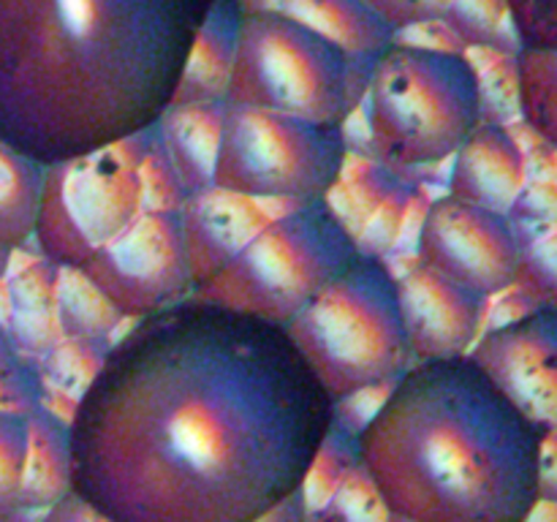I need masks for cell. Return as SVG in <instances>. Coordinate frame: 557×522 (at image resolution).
Masks as SVG:
<instances>
[{"mask_svg":"<svg viewBox=\"0 0 557 522\" xmlns=\"http://www.w3.org/2000/svg\"><path fill=\"white\" fill-rule=\"evenodd\" d=\"M335 417L286 326L194 294L112 340L65 419L71 493L109 522H256Z\"/></svg>","mask_w":557,"mask_h":522,"instance_id":"cell-1","label":"cell"},{"mask_svg":"<svg viewBox=\"0 0 557 522\" xmlns=\"http://www.w3.org/2000/svg\"><path fill=\"white\" fill-rule=\"evenodd\" d=\"M215 0H0V139L30 161L152 128Z\"/></svg>","mask_w":557,"mask_h":522,"instance_id":"cell-2","label":"cell"},{"mask_svg":"<svg viewBox=\"0 0 557 522\" xmlns=\"http://www.w3.org/2000/svg\"><path fill=\"white\" fill-rule=\"evenodd\" d=\"M542 430L471 357L411 362L359 427L357 457L411 522H531Z\"/></svg>","mask_w":557,"mask_h":522,"instance_id":"cell-3","label":"cell"},{"mask_svg":"<svg viewBox=\"0 0 557 522\" xmlns=\"http://www.w3.org/2000/svg\"><path fill=\"white\" fill-rule=\"evenodd\" d=\"M362 107L375 161L438 166L484 120L482 79L466 52L395 38L373 58Z\"/></svg>","mask_w":557,"mask_h":522,"instance_id":"cell-4","label":"cell"},{"mask_svg":"<svg viewBox=\"0 0 557 522\" xmlns=\"http://www.w3.org/2000/svg\"><path fill=\"white\" fill-rule=\"evenodd\" d=\"M286 332L335 402L392 386L413 362L397 277L379 256H354Z\"/></svg>","mask_w":557,"mask_h":522,"instance_id":"cell-5","label":"cell"},{"mask_svg":"<svg viewBox=\"0 0 557 522\" xmlns=\"http://www.w3.org/2000/svg\"><path fill=\"white\" fill-rule=\"evenodd\" d=\"M370 65L288 16L245 11L223 103L346 125L362 109Z\"/></svg>","mask_w":557,"mask_h":522,"instance_id":"cell-6","label":"cell"},{"mask_svg":"<svg viewBox=\"0 0 557 522\" xmlns=\"http://www.w3.org/2000/svg\"><path fill=\"white\" fill-rule=\"evenodd\" d=\"M357 253L330 199L305 201L267 223L194 294L286 326Z\"/></svg>","mask_w":557,"mask_h":522,"instance_id":"cell-7","label":"cell"},{"mask_svg":"<svg viewBox=\"0 0 557 522\" xmlns=\"http://www.w3.org/2000/svg\"><path fill=\"white\" fill-rule=\"evenodd\" d=\"M348 152L346 125L226 103L215 188L281 204L330 199Z\"/></svg>","mask_w":557,"mask_h":522,"instance_id":"cell-8","label":"cell"},{"mask_svg":"<svg viewBox=\"0 0 557 522\" xmlns=\"http://www.w3.org/2000/svg\"><path fill=\"white\" fill-rule=\"evenodd\" d=\"M156 125L87 156L44 166L33 243L54 266L79 270L141 212L139 163Z\"/></svg>","mask_w":557,"mask_h":522,"instance_id":"cell-9","label":"cell"},{"mask_svg":"<svg viewBox=\"0 0 557 522\" xmlns=\"http://www.w3.org/2000/svg\"><path fill=\"white\" fill-rule=\"evenodd\" d=\"M79 272L125 321H139L183 302L194 297L196 288L180 212H139L136 221L98 248Z\"/></svg>","mask_w":557,"mask_h":522,"instance_id":"cell-10","label":"cell"},{"mask_svg":"<svg viewBox=\"0 0 557 522\" xmlns=\"http://www.w3.org/2000/svg\"><path fill=\"white\" fill-rule=\"evenodd\" d=\"M522 239L504 212L455 196L430 201L417 239V261L484 299L515 286Z\"/></svg>","mask_w":557,"mask_h":522,"instance_id":"cell-11","label":"cell"},{"mask_svg":"<svg viewBox=\"0 0 557 522\" xmlns=\"http://www.w3.org/2000/svg\"><path fill=\"white\" fill-rule=\"evenodd\" d=\"M468 357L542 433L557 430V308L493 324Z\"/></svg>","mask_w":557,"mask_h":522,"instance_id":"cell-12","label":"cell"},{"mask_svg":"<svg viewBox=\"0 0 557 522\" xmlns=\"http://www.w3.org/2000/svg\"><path fill=\"white\" fill-rule=\"evenodd\" d=\"M397 302L411 359L424 362L471 353L482 335L490 299L417 261L397 277Z\"/></svg>","mask_w":557,"mask_h":522,"instance_id":"cell-13","label":"cell"},{"mask_svg":"<svg viewBox=\"0 0 557 522\" xmlns=\"http://www.w3.org/2000/svg\"><path fill=\"white\" fill-rule=\"evenodd\" d=\"M292 207L297 204L250 199V196L232 194V190L215 188V185L188 196L180 210V226H183V243L194 286L223 270L267 223L275 221Z\"/></svg>","mask_w":557,"mask_h":522,"instance_id":"cell-14","label":"cell"},{"mask_svg":"<svg viewBox=\"0 0 557 522\" xmlns=\"http://www.w3.org/2000/svg\"><path fill=\"white\" fill-rule=\"evenodd\" d=\"M528 185V156L517 136L495 120H482L451 158L449 196L509 215Z\"/></svg>","mask_w":557,"mask_h":522,"instance_id":"cell-15","label":"cell"},{"mask_svg":"<svg viewBox=\"0 0 557 522\" xmlns=\"http://www.w3.org/2000/svg\"><path fill=\"white\" fill-rule=\"evenodd\" d=\"M243 11H275L321 33L346 52L373 60L397 38V30L362 0H239Z\"/></svg>","mask_w":557,"mask_h":522,"instance_id":"cell-16","label":"cell"},{"mask_svg":"<svg viewBox=\"0 0 557 522\" xmlns=\"http://www.w3.org/2000/svg\"><path fill=\"white\" fill-rule=\"evenodd\" d=\"M239 0H215L194 38L174 103H223L243 27Z\"/></svg>","mask_w":557,"mask_h":522,"instance_id":"cell-17","label":"cell"},{"mask_svg":"<svg viewBox=\"0 0 557 522\" xmlns=\"http://www.w3.org/2000/svg\"><path fill=\"white\" fill-rule=\"evenodd\" d=\"M223 107L226 103H172L156 123L163 150L188 196L215 185Z\"/></svg>","mask_w":557,"mask_h":522,"instance_id":"cell-18","label":"cell"},{"mask_svg":"<svg viewBox=\"0 0 557 522\" xmlns=\"http://www.w3.org/2000/svg\"><path fill=\"white\" fill-rule=\"evenodd\" d=\"M27 465L22 484V511H47L71 493L69 422L52 408L38 406L27 413Z\"/></svg>","mask_w":557,"mask_h":522,"instance_id":"cell-19","label":"cell"},{"mask_svg":"<svg viewBox=\"0 0 557 522\" xmlns=\"http://www.w3.org/2000/svg\"><path fill=\"white\" fill-rule=\"evenodd\" d=\"M54 297H58V266L38 256L25 270H20L11 286V319H14L11 346H20L33 357L44 359L63 340L58 330Z\"/></svg>","mask_w":557,"mask_h":522,"instance_id":"cell-20","label":"cell"},{"mask_svg":"<svg viewBox=\"0 0 557 522\" xmlns=\"http://www.w3.org/2000/svg\"><path fill=\"white\" fill-rule=\"evenodd\" d=\"M41 163L0 139V243L22 248L33 239L41 194Z\"/></svg>","mask_w":557,"mask_h":522,"instance_id":"cell-21","label":"cell"},{"mask_svg":"<svg viewBox=\"0 0 557 522\" xmlns=\"http://www.w3.org/2000/svg\"><path fill=\"white\" fill-rule=\"evenodd\" d=\"M54 313H58V330L63 340L112 343L109 337L125 321L74 266H58Z\"/></svg>","mask_w":557,"mask_h":522,"instance_id":"cell-22","label":"cell"},{"mask_svg":"<svg viewBox=\"0 0 557 522\" xmlns=\"http://www.w3.org/2000/svg\"><path fill=\"white\" fill-rule=\"evenodd\" d=\"M517 69V114L544 145L557 150V52L520 49Z\"/></svg>","mask_w":557,"mask_h":522,"instance_id":"cell-23","label":"cell"},{"mask_svg":"<svg viewBox=\"0 0 557 522\" xmlns=\"http://www.w3.org/2000/svg\"><path fill=\"white\" fill-rule=\"evenodd\" d=\"M435 20L451 33L457 47L482 52L517 54L515 27L509 16V0H446Z\"/></svg>","mask_w":557,"mask_h":522,"instance_id":"cell-24","label":"cell"},{"mask_svg":"<svg viewBox=\"0 0 557 522\" xmlns=\"http://www.w3.org/2000/svg\"><path fill=\"white\" fill-rule=\"evenodd\" d=\"M392 511L362 465H354L343 476L335 493L315 509H308L305 522H389Z\"/></svg>","mask_w":557,"mask_h":522,"instance_id":"cell-25","label":"cell"},{"mask_svg":"<svg viewBox=\"0 0 557 522\" xmlns=\"http://www.w3.org/2000/svg\"><path fill=\"white\" fill-rule=\"evenodd\" d=\"M511 288L533 308H557V226L544 228L522 243L520 266Z\"/></svg>","mask_w":557,"mask_h":522,"instance_id":"cell-26","label":"cell"},{"mask_svg":"<svg viewBox=\"0 0 557 522\" xmlns=\"http://www.w3.org/2000/svg\"><path fill=\"white\" fill-rule=\"evenodd\" d=\"M27 440V417L0 411V522H14L22 514Z\"/></svg>","mask_w":557,"mask_h":522,"instance_id":"cell-27","label":"cell"},{"mask_svg":"<svg viewBox=\"0 0 557 522\" xmlns=\"http://www.w3.org/2000/svg\"><path fill=\"white\" fill-rule=\"evenodd\" d=\"M141 179V212H180L183 210L185 194L183 183L177 177V169L169 161L166 150L161 145V136L152 134L150 147L139 163Z\"/></svg>","mask_w":557,"mask_h":522,"instance_id":"cell-28","label":"cell"},{"mask_svg":"<svg viewBox=\"0 0 557 522\" xmlns=\"http://www.w3.org/2000/svg\"><path fill=\"white\" fill-rule=\"evenodd\" d=\"M509 16L520 49L557 52V0H509Z\"/></svg>","mask_w":557,"mask_h":522,"instance_id":"cell-29","label":"cell"},{"mask_svg":"<svg viewBox=\"0 0 557 522\" xmlns=\"http://www.w3.org/2000/svg\"><path fill=\"white\" fill-rule=\"evenodd\" d=\"M509 217L517 228L539 226V232H544V228L557 226V183H555V177L539 179V183H531V179H528V185L522 188V194L517 196V201L511 204ZM539 232H533V234H539ZM522 243H525V239H522Z\"/></svg>","mask_w":557,"mask_h":522,"instance_id":"cell-30","label":"cell"},{"mask_svg":"<svg viewBox=\"0 0 557 522\" xmlns=\"http://www.w3.org/2000/svg\"><path fill=\"white\" fill-rule=\"evenodd\" d=\"M539 498L544 506H557V430L542 435L539 455Z\"/></svg>","mask_w":557,"mask_h":522,"instance_id":"cell-31","label":"cell"},{"mask_svg":"<svg viewBox=\"0 0 557 522\" xmlns=\"http://www.w3.org/2000/svg\"><path fill=\"white\" fill-rule=\"evenodd\" d=\"M38 522H109L107 517L98 514L92 506H87L85 500L76 498L74 493L63 495L54 506H49L47 511H41V520Z\"/></svg>","mask_w":557,"mask_h":522,"instance_id":"cell-32","label":"cell"},{"mask_svg":"<svg viewBox=\"0 0 557 522\" xmlns=\"http://www.w3.org/2000/svg\"><path fill=\"white\" fill-rule=\"evenodd\" d=\"M362 3L370 5L381 20L389 22L397 33L413 25L419 9H422V0H362Z\"/></svg>","mask_w":557,"mask_h":522,"instance_id":"cell-33","label":"cell"},{"mask_svg":"<svg viewBox=\"0 0 557 522\" xmlns=\"http://www.w3.org/2000/svg\"><path fill=\"white\" fill-rule=\"evenodd\" d=\"M305 520H308V500H305L302 489H299V493H294L292 498L277 504L275 509L261 514L256 522H305Z\"/></svg>","mask_w":557,"mask_h":522,"instance_id":"cell-34","label":"cell"},{"mask_svg":"<svg viewBox=\"0 0 557 522\" xmlns=\"http://www.w3.org/2000/svg\"><path fill=\"white\" fill-rule=\"evenodd\" d=\"M16 362H20V357H16V348L11 346V340L5 337V332L0 330V373L9 368H14Z\"/></svg>","mask_w":557,"mask_h":522,"instance_id":"cell-35","label":"cell"},{"mask_svg":"<svg viewBox=\"0 0 557 522\" xmlns=\"http://www.w3.org/2000/svg\"><path fill=\"white\" fill-rule=\"evenodd\" d=\"M16 248H11V245H3L0 243V277L5 275V270H9L11 264V256H14Z\"/></svg>","mask_w":557,"mask_h":522,"instance_id":"cell-36","label":"cell"},{"mask_svg":"<svg viewBox=\"0 0 557 522\" xmlns=\"http://www.w3.org/2000/svg\"><path fill=\"white\" fill-rule=\"evenodd\" d=\"M389 522H411V520H403V517H395V514H392V517H389Z\"/></svg>","mask_w":557,"mask_h":522,"instance_id":"cell-37","label":"cell"},{"mask_svg":"<svg viewBox=\"0 0 557 522\" xmlns=\"http://www.w3.org/2000/svg\"><path fill=\"white\" fill-rule=\"evenodd\" d=\"M555 183H557V166H555Z\"/></svg>","mask_w":557,"mask_h":522,"instance_id":"cell-38","label":"cell"}]
</instances>
